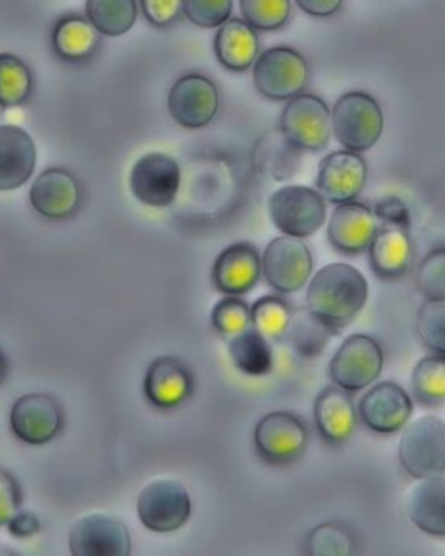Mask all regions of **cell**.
<instances>
[{
	"label": "cell",
	"instance_id": "obj_1",
	"mask_svg": "<svg viewBox=\"0 0 445 556\" xmlns=\"http://www.w3.org/2000/svg\"><path fill=\"white\" fill-rule=\"evenodd\" d=\"M369 298V283L357 268L345 263L323 266L308 286L306 304L317 317L329 326H346L357 317Z\"/></svg>",
	"mask_w": 445,
	"mask_h": 556
},
{
	"label": "cell",
	"instance_id": "obj_2",
	"mask_svg": "<svg viewBox=\"0 0 445 556\" xmlns=\"http://www.w3.org/2000/svg\"><path fill=\"white\" fill-rule=\"evenodd\" d=\"M384 129L380 103L366 92H346L331 112V130L338 143L349 152L371 150Z\"/></svg>",
	"mask_w": 445,
	"mask_h": 556
},
{
	"label": "cell",
	"instance_id": "obj_3",
	"mask_svg": "<svg viewBox=\"0 0 445 556\" xmlns=\"http://www.w3.org/2000/svg\"><path fill=\"white\" fill-rule=\"evenodd\" d=\"M268 214L277 230L296 239H308L322 228L328 207L314 188L288 185L271 193Z\"/></svg>",
	"mask_w": 445,
	"mask_h": 556
},
{
	"label": "cell",
	"instance_id": "obj_4",
	"mask_svg": "<svg viewBox=\"0 0 445 556\" xmlns=\"http://www.w3.org/2000/svg\"><path fill=\"white\" fill-rule=\"evenodd\" d=\"M398 459L418 480L445 473V422L423 416L407 425L398 443Z\"/></svg>",
	"mask_w": 445,
	"mask_h": 556
},
{
	"label": "cell",
	"instance_id": "obj_5",
	"mask_svg": "<svg viewBox=\"0 0 445 556\" xmlns=\"http://www.w3.org/2000/svg\"><path fill=\"white\" fill-rule=\"evenodd\" d=\"M254 86L271 101H289L305 89L308 65L300 52L291 48L267 49L253 65Z\"/></svg>",
	"mask_w": 445,
	"mask_h": 556
},
{
	"label": "cell",
	"instance_id": "obj_6",
	"mask_svg": "<svg viewBox=\"0 0 445 556\" xmlns=\"http://www.w3.org/2000/svg\"><path fill=\"white\" fill-rule=\"evenodd\" d=\"M383 348L374 338L354 334L346 338L329 364V376L341 390L354 393L378 379L383 370Z\"/></svg>",
	"mask_w": 445,
	"mask_h": 556
},
{
	"label": "cell",
	"instance_id": "obj_7",
	"mask_svg": "<svg viewBox=\"0 0 445 556\" xmlns=\"http://www.w3.org/2000/svg\"><path fill=\"white\" fill-rule=\"evenodd\" d=\"M314 257L303 239L282 235L268 243L262 256V274L268 286L282 294L302 291L310 280Z\"/></svg>",
	"mask_w": 445,
	"mask_h": 556
},
{
	"label": "cell",
	"instance_id": "obj_8",
	"mask_svg": "<svg viewBox=\"0 0 445 556\" xmlns=\"http://www.w3.org/2000/svg\"><path fill=\"white\" fill-rule=\"evenodd\" d=\"M280 132L297 150L319 152L331 138V110L317 96H294L280 117Z\"/></svg>",
	"mask_w": 445,
	"mask_h": 556
},
{
	"label": "cell",
	"instance_id": "obj_9",
	"mask_svg": "<svg viewBox=\"0 0 445 556\" xmlns=\"http://www.w3.org/2000/svg\"><path fill=\"white\" fill-rule=\"evenodd\" d=\"M192 515V500L183 483L161 478L144 486L138 497V517L152 532L167 534L181 529Z\"/></svg>",
	"mask_w": 445,
	"mask_h": 556
},
{
	"label": "cell",
	"instance_id": "obj_10",
	"mask_svg": "<svg viewBox=\"0 0 445 556\" xmlns=\"http://www.w3.org/2000/svg\"><path fill=\"white\" fill-rule=\"evenodd\" d=\"M181 185L178 162L166 153L140 156L129 174V187L136 200L149 207H167L175 202Z\"/></svg>",
	"mask_w": 445,
	"mask_h": 556
},
{
	"label": "cell",
	"instance_id": "obj_11",
	"mask_svg": "<svg viewBox=\"0 0 445 556\" xmlns=\"http://www.w3.org/2000/svg\"><path fill=\"white\" fill-rule=\"evenodd\" d=\"M170 117L185 129H202L218 115L219 91L211 78L188 74L176 80L167 98Z\"/></svg>",
	"mask_w": 445,
	"mask_h": 556
},
{
	"label": "cell",
	"instance_id": "obj_12",
	"mask_svg": "<svg viewBox=\"0 0 445 556\" xmlns=\"http://www.w3.org/2000/svg\"><path fill=\"white\" fill-rule=\"evenodd\" d=\"M308 430L296 414L276 410L259 419L254 428V445L268 463H291L302 456Z\"/></svg>",
	"mask_w": 445,
	"mask_h": 556
},
{
	"label": "cell",
	"instance_id": "obj_13",
	"mask_svg": "<svg viewBox=\"0 0 445 556\" xmlns=\"http://www.w3.org/2000/svg\"><path fill=\"white\" fill-rule=\"evenodd\" d=\"M412 400L397 382H378L358 400L357 414L360 421L380 434L400 431L409 422Z\"/></svg>",
	"mask_w": 445,
	"mask_h": 556
},
{
	"label": "cell",
	"instance_id": "obj_14",
	"mask_svg": "<svg viewBox=\"0 0 445 556\" xmlns=\"http://www.w3.org/2000/svg\"><path fill=\"white\" fill-rule=\"evenodd\" d=\"M71 552L74 556H127L131 553V534L117 518L89 515L72 527Z\"/></svg>",
	"mask_w": 445,
	"mask_h": 556
},
{
	"label": "cell",
	"instance_id": "obj_15",
	"mask_svg": "<svg viewBox=\"0 0 445 556\" xmlns=\"http://www.w3.org/2000/svg\"><path fill=\"white\" fill-rule=\"evenodd\" d=\"M366 181L367 164L360 153L340 150L320 161L317 191L331 204H345L357 199Z\"/></svg>",
	"mask_w": 445,
	"mask_h": 556
},
{
	"label": "cell",
	"instance_id": "obj_16",
	"mask_svg": "<svg viewBox=\"0 0 445 556\" xmlns=\"http://www.w3.org/2000/svg\"><path fill=\"white\" fill-rule=\"evenodd\" d=\"M262 256L247 242L233 243L223 249L213 265V283L221 294L242 295L258 283Z\"/></svg>",
	"mask_w": 445,
	"mask_h": 556
},
{
	"label": "cell",
	"instance_id": "obj_17",
	"mask_svg": "<svg viewBox=\"0 0 445 556\" xmlns=\"http://www.w3.org/2000/svg\"><path fill=\"white\" fill-rule=\"evenodd\" d=\"M11 426L23 442L42 445L51 442L62 428V410L53 396L25 395L13 405Z\"/></svg>",
	"mask_w": 445,
	"mask_h": 556
},
{
	"label": "cell",
	"instance_id": "obj_18",
	"mask_svg": "<svg viewBox=\"0 0 445 556\" xmlns=\"http://www.w3.org/2000/svg\"><path fill=\"white\" fill-rule=\"evenodd\" d=\"M378 231L374 213L355 200L338 204L328 223V239L336 251L355 256L367 251Z\"/></svg>",
	"mask_w": 445,
	"mask_h": 556
},
{
	"label": "cell",
	"instance_id": "obj_19",
	"mask_svg": "<svg viewBox=\"0 0 445 556\" xmlns=\"http://www.w3.org/2000/svg\"><path fill=\"white\" fill-rule=\"evenodd\" d=\"M37 148L22 127L0 126V191L23 187L36 170Z\"/></svg>",
	"mask_w": 445,
	"mask_h": 556
},
{
	"label": "cell",
	"instance_id": "obj_20",
	"mask_svg": "<svg viewBox=\"0 0 445 556\" xmlns=\"http://www.w3.org/2000/svg\"><path fill=\"white\" fill-rule=\"evenodd\" d=\"M30 204L49 219L71 216L80 204L79 181L65 169L44 170L31 185Z\"/></svg>",
	"mask_w": 445,
	"mask_h": 556
},
{
	"label": "cell",
	"instance_id": "obj_21",
	"mask_svg": "<svg viewBox=\"0 0 445 556\" xmlns=\"http://www.w3.org/2000/svg\"><path fill=\"white\" fill-rule=\"evenodd\" d=\"M192 372L175 356L155 358L144 376V395L157 407H176L192 395Z\"/></svg>",
	"mask_w": 445,
	"mask_h": 556
},
{
	"label": "cell",
	"instance_id": "obj_22",
	"mask_svg": "<svg viewBox=\"0 0 445 556\" xmlns=\"http://www.w3.org/2000/svg\"><path fill=\"white\" fill-rule=\"evenodd\" d=\"M314 419L323 440L343 443L355 430V405L348 391L340 387H328L320 391L314 404Z\"/></svg>",
	"mask_w": 445,
	"mask_h": 556
},
{
	"label": "cell",
	"instance_id": "obj_23",
	"mask_svg": "<svg viewBox=\"0 0 445 556\" xmlns=\"http://www.w3.org/2000/svg\"><path fill=\"white\" fill-rule=\"evenodd\" d=\"M409 520L424 534L445 538V475L421 478L407 500Z\"/></svg>",
	"mask_w": 445,
	"mask_h": 556
},
{
	"label": "cell",
	"instance_id": "obj_24",
	"mask_svg": "<svg viewBox=\"0 0 445 556\" xmlns=\"http://www.w3.org/2000/svg\"><path fill=\"white\" fill-rule=\"evenodd\" d=\"M259 40L244 20H227L214 37V52L219 63L232 72H244L258 58Z\"/></svg>",
	"mask_w": 445,
	"mask_h": 556
},
{
	"label": "cell",
	"instance_id": "obj_25",
	"mask_svg": "<svg viewBox=\"0 0 445 556\" xmlns=\"http://www.w3.org/2000/svg\"><path fill=\"white\" fill-rule=\"evenodd\" d=\"M369 261L374 274L381 278H397L406 274L410 263L409 230L384 225L378 228L369 243Z\"/></svg>",
	"mask_w": 445,
	"mask_h": 556
},
{
	"label": "cell",
	"instance_id": "obj_26",
	"mask_svg": "<svg viewBox=\"0 0 445 556\" xmlns=\"http://www.w3.org/2000/svg\"><path fill=\"white\" fill-rule=\"evenodd\" d=\"M228 353L232 356L237 369L251 378H263L274 369L270 341L263 338L253 326L230 338Z\"/></svg>",
	"mask_w": 445,
	"mask_h": 556
},
{
	"label": "cell",
	"instance_id": "obj_27",
	"mask_svg": "<svg viewBox=\"0 0 445 556\" xmlns=\"http://www.w3.org/2000/svg\"><path fill=\"white\" fill-rule=\"evenodd\" d=\"M336 332V327L329 326L328 321H323L308 308L291 315V321L285 330L294 350L303 356L320 355Z\"/></svg>",
	"mask_w": 445,
	"mask_h": 556
},
{
	"label": "cell",
	"instance_id": "obj_28",
	"mask_svg": "<svg viewBox=\"0 0 445 556\" xmlns=\"http://www.w3.org/2000/svg\"><path fill=\"white\" fill-rule=\"evenodd\" d=\"M86 17L98 34L118 37L135 26L138 4L136 0H88Z\"/></svg>",
	"mask_w": 445,
	"mask_h": 556
},
{
	"label": "cell",
	"instance_id": "obj_29",
	"mask_svg": "<svg viewBox=\"0 0 445 556\" xmlns=\"http://www.w3.org/2000/svg\"><path fill=\"white\" fill-rule=\"evenodd\" d=\"M53 43L63 60H86L97 49L98 31L84 17H63L54 28Z\"/></svg>",
	"mask_w": 445,
	"mask_h": 556
},
{
	"label": "cell",
	"instance_id": "obj_30",
	"mask_svg": "<svg viewBox=\"0 0 445 556\" xmlns=\"http://www.w3.org/2000/svg\"><path fill=\"white\" fill-rule=\"evenodd\" d=\"M410 387L421 404L430 407L444 404L445 355L433 353V355L423 356L412 370Z\"/></svg>",
	"mask_w": 445,
	"mask_h": 556
},
{
	"label": "cell",
	"instance_id": "obj_31",
	"mask_svg": "<svg viewBox=\"0 0 445 556\" xmlns=\"http://www.w3.org/2000/svg\"><path fill=\"white\" fill-rule=\"evenodd\" d=\"M34 87L30 68L18 56L2 52L0 54V104L20 106L27 103Z\"/></svg>",
	"mask_w": 445,
	"mask_h": 556
},
{
	"label": "cell",
	"instance_id": "obj_32",
	"mask_svg": "<svg viewBox=\"0 0 445 556\" xmlns=\"http://www.w3.org/2000/svg\"><path fill=\"white\" fill-rule=\"evenodd\" d=\"M251 321L263 338L279 341L288 330L291 309L289 304L277 295H265L251 306Z\"/></svg>",
	"mask_w": 445,
	"mask_h": 556
},
{
	"label": "cell",
	"instance_id": "obj_33",
	"mask_svg": "<svg viewBox=\"0 0 445 556\" xmlns=\"http://www.w3.org/2000/svg\"><path fill=\"white\" fill-rule=\"evenodd\" d=\"M241 13L254 30H279L291 16V0H241Z\"/></svg>",
	"mask_w": 445,
	"mask_h": 556
},
{
	"label": "cell",
	"instance_id": "obj_34",
	"mask_svg": "<svg viewBox=\"0 0 445 556\" xmlns=\"http://www.w3.org/2000/svg\"><path fill=\"white\" fill-rule=\"evenodd\" d=\"M416 330L428 350L445 355V300H427L421 304Z\"/></svg>",
	"mask_w": 445,
	"mask_h": 556
},
{
	"label": "cell",
	"instance_id": "obj_35",
	"mask_svg": "<svg viewBox=\"0 0 445 556\" xmlns=\"http://www.w3.org/2000/svg\"><path fill=\"white\" fill-rule=\"evenodd\" d=\"M306 552L315 556H348L354 553V538L345 527L322 523L306 538Z\"/></svg>",
	"mask_w": 445,
	"mask_h": 556
},
{
	"label": "cell",
	"instance_id": "obj_36",
	"mask_svg": "<svg viewBox=\"0 0 445 556\" xmlns=\"http://www.w3.org/2000/svg\"><path fill=\"white\" fill-rule=\"evenodd\" d=\"M211 321L214 329L219 334L232 336L239 334L242 330L250 329L253 326L251 321V306L241 300L239 295H227L225 300L219 301L211 313Z\"/></svg>",
	"mask_w": 445,
	"mask_h": 556
},
{
	"label": "cell",
	"instance_id": "obj_37",
	"mask_svg": "<svg viewBox=\"0 0 445 556\" xmlns=\"http://www.w3.org/2000/svg\"><path fill=\"white\" fill-rule=\"evenodd\" d=\"M416 283L427 300H445V248L428 252L419 265Z\"/></svg>",
	"mask_w": 445,
	"mask_h": 556
},
{
	"label": "cell",
	"instance_id": "obj_38",
	"mask_svg": "<svg viewBox=\"0 0 445 556\" xmlns=\"http://www.w3.org/2000/svg\"><path fill=\"white\" fill-rule=\"evenodd\" d=\"M233 0H181L188 22L201 28H216L232 16Z\"/></svg>",
	"mask_w": 445,
	"mask_h": 556
},
{
	"label": "cell",
	"instance_id": "obj_39",
	"mask_svg": "<svg viewBox=\"0 0 445 556\" xmlns=\"http://www.w3.org/2000/svg\"><path fill=\"white\" fill-rule=\"evenodd\" d=\"M141 9L150 23L166 26L181 13V0H141Z\"/></svg>",
	"mask_w": 445,
	"mask_h": 556
},
{
	"label": "cell",
	"instance_id": "obj_40",
	"mask_svg": "<svg viewBox=\"0 0 445 556\" xmlns=\"http://www.w3.org/2000/svg\"><path fill=\"white\" fill-rule=\"evenodd\" d=\"M18 508V486L10 475L0 469V526H8Z\"/></svg>",
	"mask_w": 445,
	"mask_h": 556
},
{
	"label": "cell",
	"instance_id": "obj_41",
	"mask_svg": "<svg viewBox=\"0 0 445 556\" xmlns=\"http://www.w3.org/2000/svg\"><path fill=\"white\" fill-rule=\"evenodd\" d=\"M376 216L380 217L384 225L398 226V228L409 230V211L400 199L390 197V199L380 202L376 207Z\"/></svg>",
	"mask_w": 445,
	"mask_h": 556
},
{
	"label": "cell",
	"instance_id": "obj_42",
	"mask_svg": "<svg viewBox=\"0 0 445 556\" xmlns=\"http://www.w3.org/2000/svg\"><path fill=\"white\" fill-rule=\"evenodd\" d=\"M302 11L314 17H329L336 14L343 0H294Z\"/></svg>",
	"mask_w": 445,
	"mask_h": 556
},
{
	"label": "cell",
	"instance_id": "obj_43",
	"mask_svg": "<svg viewBox=\"0 0 445 556\" xmlns=\"http://www.w3.org/2000/svg\"><path fill=\"white\" fill-rule=\"evenodd\" d=\"M11 534L18 535V538H28V535L36 534L40 529L39 518L34 513H16L11 518L10 523Z\"/></svg>",
	"mask_w": 445,
	"mask_h": 556
},
{
	"label": "cell",
	"instance_id": "obj_44",
	"mask_svg": "<svg viewBox=\"0 0 445 556\" xmlns=\"http://www.w3.org/2000/svg\"><path fill=\"white\" fill-rule=\"evenodd\" d=\"M2 367H4V364H2V356H0V376H2Z\"/></svg>",
	"mask_w": 445,
	"mask_h": 556
}]
</instances>
